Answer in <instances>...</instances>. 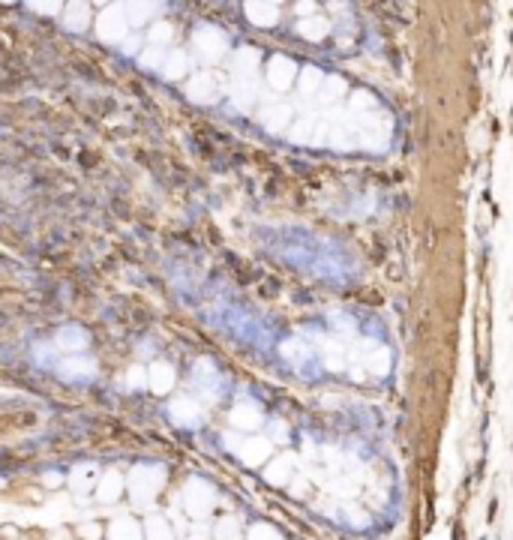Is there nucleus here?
<instances>
[{
  "label": "nucleus",
  "mask_w": 513,
  "mask_h": 540,
  "mask_svg": "<svg viewBox=\"0 0 513 540\" xmlns=\"http://www.w3.org/2000/svg\"><path fill=\"white\" fill-rule=\"evenodd\" d=\"M60 483H63V475H60V471H46V475H42V487L54 489V487H60Z\"/></svg>",
  "instance_id": "a19ab883"
},
{
  "label": "nucleus",
  "mask_w": 513,
  "mask_h": 540,
  "mask_svg": "<svg viewBox=\"0 0 513 540\" xmlns=\"http://www.w3.org/2000/svg\"><path fill=\"white\" fill-rule=\"evenodd\" d=\"M126 385L132 390H138V387H148V369H141V366H132L129 373H126Z\"/></svg>",
  "instance_id": "e433bc0d"
},
{
  "label": "nucleus",
  "mask_w": 513,
  "mask_h": 540,
  "mask_svg": "<svg viewBox=\"0 0 513 540\" xmlns=\"http://www.w3.org/2000/svg\"><path fill=\"white\" fill-rule=\"evenodd\" d=\"M144 540H174V532H171V525L165 516L160 513H153L144 520Z\"/></svg>",
  "instance_id": "a878e982"
},
{
  "label": "nucleus",
  "mask_w": 513,
  "mask_h": 540,
  "mask_svg": "<svg viewBox=\"0 0 513 540\" xmlns=\"http://www.w3.org/2000/svg\"><path fill=\"white\" fill-rule=\"evenodd\" d=\"M91 21H93V13H91V6H87V4H82V0L63 6V25H66V30L84 33L87 27H91Z\"/></svg>",
  "instance_id": "9d476101"
},
{
  "label": "nucleus",
  "mask_w": 513,
  "mask_h": 540,
  "mask_svg": "<svg viewBox=\"0 0 513 540\" xmlns=\"http://www.w3.org/2000/svg\"><path fill=\"white\" fill-rule=\"evenodd\" d=\"M294 475V456H276L271 465H267V471H264V477H267V483H273V487H283V483H288V477Z\"/></svg>",
  "instance_id": "5701e85b"
},
{
  "label": "nucleus",
  "mask_w": 513,
  "mask_h": 540,
  "mask_svg": "<svg viewBox=\"0 0 513 540\" xmlns=\"http://www.w3.org/2000/svg\"><path fill=\"white\" fill-rule=\"evenodd\" d=\"M33 13H39V15H58L63 13V6L60 4H30Z\"/></svg>",
  "instance_id": "ea45409f"
},
{
  "label": "nucleus",
  "mask_w": 513,
  "mask_h": 540,
  "mask_svg": "<svg viewBox=\"0 0 513 540\" xmlns=\"http://www.w3.org/2000/svg\"><path fill=\"white\" fill-rule=\"evenodd\" d=\"M124 489H126V477L120 475L117 468H108L105 475L96 480V501L99 504H115Z\"/></svg>",
  "instance_id": "0eeeda50"
},
{
  "label": "nucleus",
  "mask_w": 513,
  "mask_h": 540,
  "mask_svg": "<svg viewBox=\"0 0 513 540\" xmlns=\"http://www.w3.org/2000/svg\"><path fill=\"white\" fill-rule=\"evenodd\" d=\"M238 454H240V459H243V465L255 468V465L267 463V456L273 454V447H271V442H267V438H247V442L240 444Z\"/></svg>",
  "instance_id": "9b49d317"
},
{
  "label": "nucleus",
  "mask_w": 513,
  "mask_h": 540,
  "mask_svg": "<svg viewBox=\"0 0 513 540\" xmlns=\"http://www.w3.org/2000/svg\"><path fill=\"white\" fill-rule=\"evenodd\" d=\"M321 84H325V75H321V70H316V66H306L304 72H300V99H312L321 90Z\"/></svg>",
  "instance_id": "bb28decb"
},
{
  "label": "nucleus",
  "mask_w": 513,
  "mask_h": 540,
  "mask_svg": "<svg viewBox=\"0 0 513 540\" xmlns=\"http://www.w3.org/2000/svg\"><path fill=\"white\" fill-rule=\"evenodd\" d=\"M189 540H207V534H204V532H202V528H198V532H195V534H193V537H189Z\"/></svg>",
  "instance_id": "49530a36"
},
{
  "label": "nucleus",
  "mask_w": 513,
  "mask_h": 540,
  "mask_svg": "<svg viewBox=\"0 0 513 540\" xmlns=\"http://www.w3.org/2000/svg\"><path fill=\"white\" fill-rule=\"evenodd\" d=\"M58 373L70 381H78V378H93L96 375V360L91 357H66L58 364Z\"/></svg>",
  "instance_id": "ddd939ff"
},
{
  "label": "nucleus",
  "mask_w": 513,
  "mask_h": 540,
  "mask_svg": "<svg viewBox=\"0 0 513 540\" xmlns=\"http://www.w3.org/2000/svg\"><path fill=\"white\" fill-rule=\"evenodd\" d=\"M349 516H351V520L358 522V525H363V522H366V516H363L361 510H354V508H349Z\"/></svg>",
  "instance_id": "79ce46f5"
},
{
  "label": "nucleus",
  "mask_w": 513,
  "mask_h": 540,
  "mask_svg": "<svg viewBox=\"0 0 513 540\" xmlns=\"http://www.w3.org/2000/svg\"><path fill=\"white\" fill-rule=\"evenodd\" d=\"M108 540H144V525H138L132 516H117L108 525Z\"/></svg>",
  "instance_id": "412c9836"
},
{
  "label": "nucleus",
  "mask_w": 513,
  "mask_h": 540,
  "mask_svg": "<svg viewBox=\"0 0 513 540\" xmlns=\"http://www.w3.org/2000/svg\"><path fill=\"white\" fill-rule=\"evenodd\" d=\"M126 33H129L126 6L111 4V6H105L103 13L96 15V37L103 39V42L117 45V42H124V39H126Z\"/></svg>",
  "instance_id": "7ed1b4c3"
},
{
  "label": "nucleus",
  "mask_w": 513,
  "mask_h": 540,
  "mask_svg": "<svg viewBox=\"0 0 513 540\" xmlns=\"http://www.w3.org/2000/svg\"><path fill=\"white\" fill-rule=\"evenodd\" d=\"M171 37H174V27L169 21H156L150 27V45H156V49H162L165 42H171Z\"/></svg>",
  "instance_id": "f704fd0d"
},
{
  "label": "nucleus",
  "mask_w": 513,
  "mask_h": 540,
  "mask_svg": "<svg viewBox=\"0 0 513 540\" xmlns=\"http://www.w3.org/2000/svg\"><path fill=\"white\" fill-rule=\"evenodd\" d=\"M228 420L234 430H259L261 426V411L255 409L252 402H238L228 414Z\"/></svg>",
  "instance_id": "dca6fc26"
},
{
  "label": "nucleus",
  "mask_w": 513,
  "mask_h": 540,
  "mask_svg": "<svg viewBox=\"0 0 513 540\" xmlns=\"http://www.w3.org/2000/svg\"><path fill=\"white\" fill-rule=\"evenodd\" d=\"M141 66L144 70H160L162 72V66H165V49H156V45H150L148 51H141Z\"/></svg>",
  "instance_id": "72a5a7b5"
},
{
  "label": "nucleus",
  "mask_w": 513,
  "mask_h": 540,
  "mask_svg": "<svg viewBox=\"0 0 513 540\" xmlns=\"http://www.w3.org/2000/svg\"><path fill=\"white\" fill-rule=\"evenodd\" d=\"M259 99V82L255 78H234L231 84V103L238 105L240 111H249Z\"/></svg>",
  "instance_id": "f8f14e48"
},
{
  "label": "nucleus",
  "mask_w": 513,
  "mask_h": 540,
  "mask_svg": "<svg viewBox=\"0 0 513 540\" xmlns=\"http://www.w3.org/2000/svg\"><path fill=\"white\" fill-rule=\"evenodd\" d=\"M318 117L321 115H304L294 127H292V141H300V144H312L316 139V127H318Z\"/></svg>",
  "instance_id": "cd10ccee"
},
{
  "label": "nucleus",
  "mask_w": 513,
  "mask_h": 540,
  "mask_svg": "<svg viewBox=\"0 0 513 540\" xmlns=\"http://www.w3.org/2000/svg\"><path fill=\"white\" fill-rule=\"evenodd\" d=\"M177 381V373L171 364H165V360H156V364L148 369V387L156 393V397H165Z\"/></svg>",
  "instance_id": "6e6552de"
},
{
  "label": "nucleus",
  "mask_w": 513,
  "mask_h": 540,
  "mask_svg": "<svg viewBox=\"0 0 513 540\" xmlns=\"http://www.w3.org/2000/svg\"><path fill=\"white\" fill-rule=\"evenodd\" d=\"M186 96L193 99V103H202V105L216 103L219 90H216L214 72H195L193 78H189V84H186Z\"/></svg>",
  "instance_id": "39448f33"
},
{
  "label": "nucleus",
  "mask_w": 513,
  "mask_h": 540,
  "mask_svg": "<svg viewBox=\"0 0 513 540\" xmlns=\"http://www.w3.org/2000/svg\"><path fill=\"white\" fill-rule=\"evenodd\" d=\"M333 324L339 328V336H342V340H351V336H354V324H351V319H339V315H333Z\"/></svg>",
  "instance_id": "58836bf2"
},
{
  "label": "nucleus",
  "mask_w": 513,
  "mask_h": 540,
  "mask_svg": "<svg viewBox=\"0 0 513 540\" xmlns=\"http://www.w3.org/2000/svg\"><path fill=\"white\" fill-rule=\"evenodd\" d=\"M96 465L93 463H82V465H75L70 471V487L78 492V495H84L87 489H93L96 487Z\"/></svg>",
  "instance_id": "4be33fe9"
},
{
  "label": "nucleus",
  "mask_w": 513,
  "mask_h": 540,
  "mask_svg": "<svg viewBox=\"0 0 513 540\" xmlns=\"http://www.w3.org/2000/svg\"><path fill=\"white\" fill-rule=\"evenodd\" d=\"M214 532H216V540H240V522L234 516H222Z\"/></svg>",
  "instance_id": "2f4dec72"
},
{
  "label": "nucleus",
  "mask_w": 513,
  "mask_h": 540,
  "mask_svg": "<svg viewBox=\"0 0 513 540\" xmlns=\"http://www.w3.org/2000/svg\"><path fill=\"white\" fill-rule=\"evenodd\" d=\"M342 94H345V82L333 75V78H325V84H321V90H318V99L325 105H330V103H337Z\"/></svg>",
  "instance_id": "7c9ffc66"
},
{
  "label": "nucleus",
  "mask_w": 513,
  "mask_h": 540,
  "mask_svg": "<svg viewBox=\"0 0 513 540\" xmlns=\"http://www.w3.org/2000/svg\"><path fill=\"white\" fill-rule=\"evenodd\" d=\"M136 49H138V39H136V37H132V39H126L124 51H126V54H136Z\"/></svg>",
  "instance_id": "37998d69"
},
{
  "label": "nucleus",
  "mask_w": 513,
  "mask_h": 540,
  "mask_svg": "<svg viewBox=\"0 0 513 540\" xmlns=\"http://www.w3.org/2000/svg\"><path fill=\"white\" fill-rule=\"evenodd\" d=\"M126 487H129V495L132 501L138 504H150L160 489L165 487V465H156V463H138L132 465L129 477H126Z\"/></svg>",
  "instance_id": "f257e3e1"
},
{
  "label": "nucleus",
  "mask_w": 513,
  "mask_h": 540,
  "mask_svg": "<svg viewBox=\"0 0 513 540\" xmlns=\"http://www.w3.org/2000/svg\"><path fill=\"white\" fill-rule=\"evenodd\" d=\"M84 537L96 540V537H99V528H96V525H84Z\"/></svg>",
  "instance_id": "c03bdc74"
},
{
  "label": "nucleus",
  "mask_w": 513,
  "mask_h": 540,
  "mask_svg": "<svg viewBox=\"0 0 513 540\" xmlns=\"http://www.w3.org/2000/svg\"><path fill=\"white\" fill-rule=\"evenodd\" d=\"M283 352H285V354H292L294 360H306V357H309V352H306V345H304V342H285V345H283Z\"/></svg>",
  "instance_id": "4c0bfd02"
},
{
  "label": "nucleus",
  "mask_w": 513,
  "mask_h": 540,
  "mask_svg": "<svg viewBox=\"0 0 513 540\" xmlns=\"http://www.w3.org/2000/svg\"><path fill=\"white\" fill-rule=\"evenodd\" d=\"M87 342H91V336H87V330L82 328V324H63V328L58 330V345L70 354L84 352Z\"/></svg>",
  "instance_id": "4468645a"
},
{
  "label": "nucleus",
  "mask_w": 513,
  "mask_h": 540,
  "mask_svg": "<svg viewBox=\"0 0 513 540\" xmlns=\"http://www.w3.org/2000/svg\"><path fill=\"white\" fill-rule=\"evenodd\" d=\"M259 72V51L255 49H238L231 58V75L234 78H255Z\"/></svg>",
  "instance_id": "f3484780"
},
{
  "label": "nucleus",
  "mask_w": 513,
  "mask_h": 540,
  "mask_svg": "<svg viewBox=\"0 0 513 540\" xmlns=\"http://www.w3.org/2000/svg\"><path fill=\"white\" fill-rule=\"evenodd\" d=\"M247 18L255 27H273L276 18H280V6L264 4V0H252V4H247Z\"/></svg>",
  "instance_id": "a211bd4d"
},
{
  "label": "nucleus",
  "mask_w": 513,
  "mask_h": 540,
  "mask_svg": "<svg viewBox=\"0 0 513 540\" xmlns=\"http://www.w3.org/2000/svg\"><path fill=\"white\" fill-rule=\"evenodd\" d=\"M160 13V6L156 4H129L126 6V18H129V27H141L148 25V21Z\"/></svg>",
  "instance_id": "c85d7f7f"
},
{
  "label": "nucleus",
  "mask_w": 513,
  "mask_h": 540,
  "mask_svg": "<svg viewBox=\"0 0 513 540\" xmlns=\"http://www.w3.org/2000/svg\"><path fill=\"white\" fill-rule=\"evenodd\" d=\"M259 120H261V127H264L267 132H283V129L288 127V120H292V108L283 105V103L267 105V108H261Z\"/></svg>",
  "instance_id": "6ab92c4d"
},
{
  "label": "nucleus",
  "mask_w": 513,
  "mask_h": 540,
  "mask_svg": "<svg viewBox=\"0 0 513 540\" xmlns=\"http://www.w3.org/2000/svg\"><path fill=\"white\" fill-rule=\"evenodd\" d=\"M193 45H195V54H198V60H204V63H216L226 58V51H228V37L222 33L219 27H198L193 33Z\"/></svg>",
  "instance_id": "20e7f679"
},
{
  "label": "nucleus",
  "mask_w": 513,
  "mask_h": 540,
  "mask_svg": "<svg viewBox=\"0 0 513 540\" xmlns=\"http://www.w3.org/2000/svg\"><path fill=\"white\" fill-rule=\"evenodd\" d=\"M294 78H297L294 60L283 58V54H276V58L267 63V84H271L273 90H288V87L294 84Z\"/></svg>",
  "instance_id": "423d86ee"
},
{
  "label": "nucleus",
  "mask_w": 513,
  "mask_h": 540,
  "mask_svg": "<svg viewBox=\"0 0 513 540\" xmlns=\"http://www.w3.org/2000/svg\"><path fill=\"white\" fill-rule=\"evenodd\" d=\"M193 378H195V387L202 390L207 399H216V393H219V390H216V387H219V375H216V369H214V364H210V360H198Z\"/></svg>",
  "instance_id": "2eb2a0df"
},
{
  "label": "nucleus",
  "mask_w": 513,
  "mask_h": 540,
  "mask_svg": "<svg viewBox=\"0 0 513 540\" xmlns=\"http://www.w3.org/2000/svg\"><path fill=\"white\" fill-rule=\"evenodd\" d=\"M327 30H330V21L321 18V15H309V18H300V21H297V33H300L304 39H312V42L325 39Z\"/></svg>",
  "instance_id": "b1692460"
},
{
  "label": "nucleus",
  "mask_w": 513,
  "mask_h": 540,
  "mask_svg": "<svg viewBox=\"0 0 513 540\" xmlns=\"http://www.w3.org/2000/svg\"><path fill=\"white\" fill-rule=\"evenodd\" d=\"M370 108H375V99L366 94V90L351 94V99H349V115L351 117H366V115H370Z\"/></svg>",
  "instance_id": "c756f323"
},
{
  "label": "nucleus",
  "mask_w": 513,
  "mask_h": 540,
  "mask_svg": "<svg viewBox=\"0 0 513 540\" xmlns=\"http://www.w3.org/2000/svg\"><path fill=\"white\" fill-rule=\"evenodd\" d=\"M361 348H363V366L370 369L372 375H387L390 373V352L387 348H372L370 342H361Z\"/></svg>",
  "instance_id": "aec40b11"
},
{
  "label": "nucleus",
  "mask_w": 513,
  "mask_h": 540,
  "mask_svg": "<svg viewBox=\"0 0 513 540\" xmlns=\"http://www.w3.org/2000/svg\"><path fill=\"white\" fill-rule=\"evenodd\" d=\"M169 414H171L174 423L195 426L198 420H202V405H198L193 397H177V399H171V405H169Z\"/></svg>",
  "instance_id": "1a4fd4ad"
},
{
  "label": "nucleus",
  "mask_w": 513,
  "mask_h": 540,
  "mask_svg": "<svg viewBox=\"0 0 513 540\" xmlns=\"http://www.w3.org/2000/svg\"><path fill=\"white\" fill-rule=\"evenodd\" d=\"M247 540H283V534L276 532L273 525L259 522V525H252V528H249V537H247Z\"/></svg>",
  "instance_id": "c9c22d12"
},
{
  "label": "nucleus",
  "mask_w": 513,
  "mask_h": 540,
  "mask_svg": "<svg viewBox=\"0 0 513 540\" xmlns=\"http://www.w3.org/2000/svg\"><path fill=\"white\" fill-rule=\"evenodd\" d=\"M189 70V54L186 51H169L165 54V66H162V75L169 78V82H177V78H183Z\"/></svg>",
  "instance_id": "393cba45"
},
{
  "label": "nucleus",
  "mask_w": 513,
  "mask_h": 540,
  "mask_svg": "<svg viewBox=\"0 0 513 540\" xmlns=\"http://www.w3.org/2000/svg\"><path fill=\"white\" fill-rule=\"evenodd\" d=\"M312 9H316V6H312V4H297V13H300V15H309Z\"/></svg>",
  "instance_id": "a18cd8bd"
},
{
  "label": "nucleus",
  "mask_w": 513,
  "mask_h": 540,
  "mask_svg": "<svg viewBox=\"0 0 513 540\" xmlns=\"http://www.w3.org/2000/svg\"><path fill=\"white\" fill-rule=\"evenodd\" d=\"M181 501H183V508H186V513L193 516V520H204V516L214 510V504H216V492H214V487H210L207 480L189 477L183 483Z\"/></svg>",
  "instance_id": "f03ea898"
},
{
  "label": "nucleus",
  "mask_w": 513,
  "mask_h": 540,
  "mask_svg": "<svg viewBox=\"0 0 513 540\" xmlns=\"http://www.w3.org/2000/svg\"><path fill=\"white\" fill-rule=\"evenodd\" d=\"M321 345H325V366H327V369H342V366H345V360H342L345 348L337 345V342H330V340H325Z\"/></svg>",
  "instance_id": "473e14b6"
}]
</instances>
